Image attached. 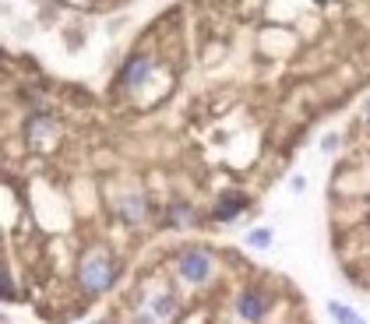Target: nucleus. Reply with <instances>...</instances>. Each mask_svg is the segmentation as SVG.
<instances>
[{"instance_id":"2","label":"nucleus","mask_w":370,"mask_h":324,"mask_svg":"<svg viewBox=\"0 0 370 324\" xmlns=\"http://www.w3.org/2000/svg\"><path fill=\"white\" fill-rule=\"evenodd\" d=\"M177 271L187 278V282H205L208 271H212V257L205 250H184L177 257Z\"/></svg>"},{"instance_id":"7","label":"nucleus","mask_w":370,"mask_h":324,"mask_svg":"<svg viewBox=\"0 0 370 324\" xmlns=\"http://www.w3.org/2000/svg\"><path fill=\"white\" fill-rule=\"evenodd\" d=\"M328 310H331V317H335V324H363V317L352 310V306H342V303H328Z\"/></svg>"},{"instance_id":"1","label":"nucleus","mask_w":370,"mask_h":324,"mask_svg":"<svg viewBox=\"0 0 370 324\" xmlns=\"http://www.w3.org/2000/svg\"><path fill=\"white\" fill-rule=\"evenodd\" d=\"M113 282H117V264H113L106 254H89V257L82 261V268H78V285H82L85 292L99 296V292H106Z\"/></svg>"},{"instance_id":"4","label":"nucleus","mask_w":370,"mask_h":324,"mask_svg":"<svg viewBox=\"0 0 370 324\" xmlns=\"http://www.w3.org/2000/svg\"><path fill=\"white\" fill-rule=\"evenodd\" d=\"M264 310H268V296H264L261 289H243V292L236 296V313H240L243 320H261Z\"/></svg>"},{"instance_id":"10","label":"nucleus","mask_w":370,"mask_h":324,"mask_svg":"<svg viewBox=\"0 0 370 324\" xmlns=\"http://www.w3.org/2000/svg\"><path fill=\"white\" fill-rule=\"evenodd\" d=\"M8 296H15V289H11V271H8V264H4V299Z\"/></svg>"},{"instance_id":"9","label":"nucleus","mask_w":370,"mask_h":324,"mask_svg":"<svg viewBox=\"0 0 370 324\" xmlns=\"http://www.w3.org/2000/svg\"><path fill=\"white\" fill-rule=\"evenodd\" d=\"M247 243H250V247H268V243H272V233H268V229H254V233L247 236Z\"/></svg>"},{"instance_id":"8","label":"nucleus","mask_w":370,"mask_h":324,"mask_svg":"<svg viewBox=\"0 0 370 324\" xmlns=\"http://www.w3.org/2000/svg\"><path fill=\"white\" fill-rule=\"evenodd\" d=\"M141 212H145L141 197H134V194H131V197H124V201H120V215H124L127 222H138V219H141Z\"/></svg>"},{"instance_id":"3","label":"nucleus","mask_w":370,"mask_h":324,"mask_svg":"<svg viewBox=\"0 0 370 324\" xmlns=\"http://www.w3.org/2000/svg\"><path fill=\"white\" fill-rule=\"evenodd\" d=\"M173 313H177V296H173V292H162V296L148 299L145 310H138L134 324H166Z\"/></svg>"},{"instance_id":"5","label":"nucleus","mask_w":370,"mask_h":324,"mask_svg":"<svg viewBox=\"0 0 370 324\" xmlns=\"http://www.w3.org/2000/svg\"><path fill=\"white\" fill-rule=\"evenodd\" d=\"M148 74H152V60H148V57H131V60L124 64L117 85H120V89H138V85L148 82Z\"/></svg>"},{"instance_id":"11","label":"nucleus","mask_w":370,"mask_h":324,"mask_svg":"<svg viewBox=\"0 0 370 324\" xmlns=\"http://www.w3.org/2000/svg\"><path fill=\"white\" fill-rule=\"evenodd\" d=\"M366 120H370V103H366Z\"/></svg>"},{"instance_id":"6","label":"nucleus","mask_w":370,"mask_h":324,"mask_svg":"<svg viewBox=\"0 0 370 324\" xmlns=\"http://www.w3.org/2000/svg\"><path fill=\"white\" fill-rule=\"evenodd\" d=\"M243 208H247V197H243V194H226V197L215 205V219H219V222H229V219H236Z\"/></svg>"}]
</instances>
